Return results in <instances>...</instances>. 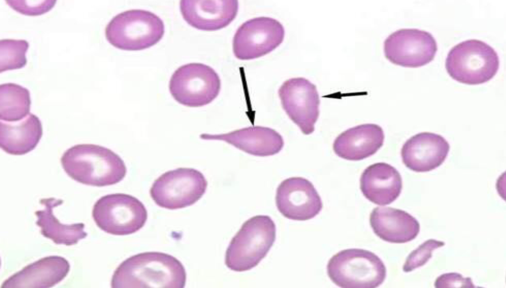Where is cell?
Masks as SVG:
<instances>
[{
  "label": "cell",
  "mask_w": 506,
  "mask_h": 288,
  "mask_svg": "<svg viewBox=\"0 0 506 288\" xmlns=\"http://www.w3.org/2000/svg\"><path fill=\"white\" fill-rule=\"evenodd\" d=\"M186 273L176 257L160 252H146L128 258L112 276L113 288H184Z\"/></svg>",
  "instance_id": "cell-1"
},
{
  "label": "cell",
  "mask_w": 506,
  "mask_h": 288,
  "mask_svg": "<svg viewBox=\"0 0 506 288\" xmlns=\"http://www.w3.org/2000/svg\"><path fill=\"white\" fill-rule=\"evenodd\" d=\"M60 161L70 177L87 185H113L123 180L127 173L125 164L118 155L97 145H74L64 152Z\"/></svg>",
  "instance_id": "cell-2"
},
{
  "label": "cell",
  "mask_w": 506,
  "mask_h": 288,
  "mask_svg": "<svg viewBox=\"0 0 506 288\" xmlns=\"http://www.w3.org/2000/svg\"><path fill=\"white\" fill-rule=\"evenodd\" d=\"M276 237V225L270 216L250 218L231 240L226 252L225 264L235 272L252 269L266 256Z\"/></svg>",
  "instance_id": "cell-3"
},
{
  "label": "cell",
  "mask_w": 506,
  "mask_h": 288,
  "mask_svg": "<svg viewBox=\"0 0 506 288\" xmlns=\"http://www.w3.org/2000/svg\"><path fill=\"white\" fill-rule=\"evenodd\" d=\"M327 273L330 280L343 288H375L381 285L386 269L374 253L363 249L341 250L328 261Z\"/></svg>",
  "instance_id": "cell-4"
},
{
  "label": "cell",
  "mask_w": 506,
  "mask_h": 288,
  "mask_svg": "<svg viewBox=\"0 0 506 288\" xmlns=\"http://www.w3.org/2000/svg\"><path fill=\"white\" fill-rule=\"evenodd\" d=\"M165 26L155 14L132 9L114 16L107 25L106 39L114 47L125 50H140L156 44L163 37Z\"/></svg>",
  "instance_id": "cell-5"
},
{
  "label": "cell",
  "mask_w": 506,
  "mask_h": 288,
  "mask_svg": "<svg viewBox=\"0 0 506 288\" xmlns=\"http://www.w3.org/2000/svg\"><path fill=\"white\" fill-rule=\"evenodd\" d=\"M499 64V56L493 47L481 41L471 39L452 47L446 57L445 67L454 80L476 85L492 79Z\"/></svg>",
  "instance_id": "cell-6"
},
{
  "label": "cell",
  "mask_w": 506,
  "mask_h": 288,
  "mask_svg": "<svg viewBox=\"0 0 506 288\" xmlns=\"http://www.w3.org/2000/svg\"><path fill=\"white\" fill-rule=\"evenodd\" d=\"M92 216L100 229L118 236L137 232L145 225L148 216L145 206L139 200L123 193L101 197L93 206Z\"/></svg>",
  "instance_id": "cell-7"
},
{
  "label": "cell",
  "mask_w": 506,
  "mask_h": 288,
  "mask_svg": "<svg viewBox=\"0 0 506 288\" xmlns=\"http://www.w3.org/2000/svg\"><path fill=\"white\" fill-rule=\"evenodd\" d=\"M208 183L204 175L192 168L180 167L167 171L157 179L150 190L158 206L176 209L190 206L205 194Z\"/></svg>",
  "instance_id": "cell-8"
},
{
  "label": "cell",
  "mask_w": 506,
  "mask_h": 288,
  "mask_svg": "<svg viewBox=\"0 0 506 288\" xmlns=\"http://www.w3.org/2000/svg\"><path fill=\"white\" fill-rule=\"evenodd\" d=\"M221 80L210 66L191 63L178 68L169 82L170 92L179 103L198 107L212 102L221 90Z\"/></svg>",
  "instance_id": "cell-9"
},
{
  "label": "cell",
  "mask_w": 506,
  "mask_h": 288,
  "mask_svg": "<svg viewBox=\"0 0 506 288\" xmlns=\"http://www.w3.org/2000/svg\"><path fill=\"white\" fill-rule=\"evenodd\" d=\"M285 31L277 20L259 17L247 20L236 30L232 41L234 56L242 60L264 56L283 41Z\"/></svg>",
  "instance_id": "cell-10"
},
{
  "label": "cell",
  "mask_w": 506,
  "mask_h": 288,
  "mask_svg": "<svg viewBox=\"0 0 506 288\" xmlns=\"http://www.w3.org/2000/svg\"><path fill=\"white\" fill-rule=\"evenodd\" d=\"M437 51L430 33L417 29H402L390 35L384 42V52L391 63L416 68L432 61Z\"/></svg>",
  "instance_id": "cell-11"
},
{
  "label": "cell",
  "mask_w": 506,
  "mask_h": 288,
  "mask_svg": "<svg viewBox=\"0 0 506 288\" xmlns=\"http://www.w3.org/2000/svg\"><path fill=\"white\" fill-rule=\"evenodd\" d=\"M278 94L282 108L302 133L313 132L320 113L316 86L304 78H291L282 84Z\"/></svg>",
  "instance_id": "cell-12"
},
{
  "label": "cell",
  "mask_w": 506,
  "mask_h": 288,
  "mask_svg": "<svg viewBox=\"0 0 506 288\" xmlns=\"http://www.w3.org/2000/svg\"><path fill=\"white\" fill-rule=\"evenodd\" d=\"M276 203L282 215L294 220L313 218L322 208L321 198L313 184L301 177H290L279 184Z\"/></svg>",
  "instance_id": "cell-13"
},
{
  "label": "cell",
  "mask_w": 506,
  "mask_h": 288,
  "mask_svg": "<svg viewBox=\"0 0 506 288\" xmlns=\"http://www.w3.org/2000/svg\"><path fill=\"white\" fill-rule=\"evenodd\" d=\"M450 147L442 135L423 132L408 139L402 147L401 155L407 167L415 172H425L435 169L444 162Z\"/></svg>",
  "instance_id": "cell-14"
},
{
  "label": "cell",
  "mask_w": 506,
  "mask_h": 288,
  "mask_svg": "<svg viewBox=\"0 0 506 288\" xmlns=\"http://www.w3.org/2000/svg\"><path fill=\"white\" fill-rule=\"evenodd\" d=\"M237 0H182L180 10L192 27L204 31H216L228 26L236 17Z\"/></svg>",
  "instance_id": "cell-15"
},
{
  "label": "cell",
  "mask_w": 506,
  "mask_h": 288,
  "mask_svg": "<svg viewBox=\"0 0 506 288\" xmlns=\"http://www.w3.org/2000/svg\"><path fill=\"white\" fill-rule=\"evenodd\" d=\"M206 140L225 141L249 154L266 157L278 153L284 146L282 136L275 130L261 126H250L220 134H202Z\"/></svg>",
  "instance_id": "cell-16"
},
{
  "label": "cell",
  "mask_w": 506,
  "mask_h": 288,
  "mask_svg": "<svg viewBox=\"0 0 506 288\" xmlns=\"http://www.w3.org/2000/svg\"><path fill=\"white\" fill-rule=\"evenodd\" d=\"M64 257L53 255L42 258L6 279L1 288H47L63 280L70 270Z\"/></svg>",
  "instance_id": "cell-17"
},
{
  "label": "cell",
  "mask_w": 506,
  "mask_h": 288,
  "mask_svg": "<svg viewBox=\"0 0 506 288\" xmlns=\"http://www.w3.org/2000/svg\"><path fill=\"white\" fill-rule=\"evenodd\" d=\"M382 128L375 124H364L344 131L335 139L333 148L339 157L360 161L374 154L383 144Z\"/></svg>",
  "instance_id": "cell-18"
},
{
  "label": "cell",
  "mask_w": 506,
  "mask_h": 288,
  "mask_svg": "<svg viewBox=\"0 0 506 288\" xmlns=\"http://www.w3.org/2000/svg\"><path fill=\"white\" fill-rule=\"evenodd\" d=\"M364 196L379 206L388 205L400 196L402 179L399 171L385 163H377L367 167L360 178Z\"/></svg>",
  "instance_id": "cell-19"
},
{
  "label": "cell",
  "mask_w": 506,
  "mask_h": 288,
  "mask_svg": "<svg viewBox=\"0 0 506 288\" xmlns=\"http://www.w3.org/2000/svg\"><path fill=\"white\" fill-rule=\"evenodd\" d=\"M371 227L381 239L392 243H405L419 232L418 221L404 210L387 206L373 209L369 217Z\"/></svg>",
  "instance_id": "cell-20"
},
{
  "label": "cell",
  "mask_w": 506,
  "mask_h": 288,
  "mask_svg": "<svg viewBox=\"0 0 506 288\" xmlns=\"http://www.w3.org/2000/svg\"><path fill=\"white\" fill-rule=\"evenodd\" d=\"M42 135L41 122L33 114L16 122H0V148L10 155H22L32 151Z\"/></svg>",
  "instance_id": "cell-21"
},
{
  "label": "cell",
  "mask_w": 506,
  "mask_h": 288,
  "mask_svg": "<svg viewBox=\"0 0 506 288\" xmlns=\"http://www.w3.org/2000/svg\"><path fill=\"white\" fill-rule=\"evenodd\" d=\"M40 202L45 207L35 212L37 217L36 223L40 227L43 236L51 239L56 244L66 246L76 244L79 240L87 236L88 234L84 231L85 224L83 223L63 224L60 223L53 214V209L61 205L62 200L48 198L42 199Z\"/></svg>",
  "instance_id": "cell-22"
},
{
  "label": "cell",
  "mask_w": 506,
  "mask_h": 288,
  "mask_svg": "<svg viewBox=\"0 0 506 288\" xmlns=\"http://www.w3.org/2000/svg\"><path fill=\"white\" fill-rule=\"evenodd\" d=\"M31 104L29 90L14 83L0 85V119L8 123L22 120L30 114Z\"/></svg>",
  "instance_id": "cell-23"
},
{
  "label": "cell",
  "mask_w": 506,
  "mask_h": 288,
  "mask_svg": "<svg viewBox=\"0 0 506 288\" xmlns=\"http://www.w3.org/2000/svg\"><path fill=\"white\" fill-rule=\"evenodd\" d=\"M29 46L28 42L24 40H1L0 73L24 67L27 63L26 53Z\"/></svg>",
  "instance_id": "cell-24"
},
{
  "label": "cell",
  "mask_w": 506,
  "mask_h": 288,
  "mask_svg": "<svg viewBox=\"0 0 506 288\" xmlns=\"http://www.w3.org/2000/svg\"><path fill=\"white\" fill-rule=\"evenodd\" d=\"M445 244L443 242L434 239L426 241L409 254L403 265V271L410 272L424 265L432 257L433 250Z\"/></svg>",
  "instance_id": "cell-25"
},
{
  "label": "cell",
  "mask_w": 506,
  "mask_h": 288,
  "mask_svg": "<svg viewBox=\"0 0 506 288\" xmlns=\"http://www.w3.org/2000/svg\"><path fill=\"white\" fill-rule=\"evenodd\" d=\"M5 1L10 7L22 14L37 16L48 12L54 7L56 0H8Z\"/></svg>",
  "instance_id": "cell-26"
},
{
  "label": "cell",
  "mask_w": 506,
  "mask_h": 288,
  "mask_svg": "<svg viewBox=\"0 0 506 288\" xmlns=\"http://www.w3.org/2000/svg\"><path fill=\"white\" fill-rule=\"evenodd\" d=\"M436 288H474L472 280L469 277L463 278L457 273H449L442 274L435 281Z\"/></svg>",
  "instance_id": "cell-27"
}]
</instances>
